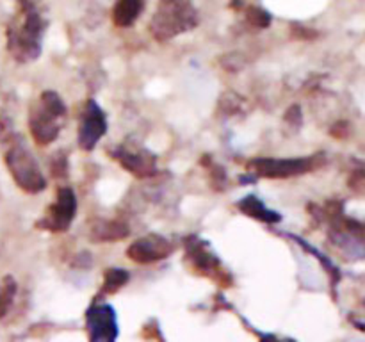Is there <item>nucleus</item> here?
I'll use <instances>...</instances> for the list:
<instances>
[{
  "mask_svg": "<svg viewBox=\"0 0 365 342\" xmlns=\"http://www.w3.org/2000/svg\"><path fill=\"white\" fill-rule=\"evenodd\" d=\"M187 256L192 260V262H195L196 269L203 271L207 276L214 278V280H216V278H220V280L223 281L225 271L221 269V266H220V262H217L216 256L210 255V253L207 252L205 246L198 244V242H196V244H192L191 242V244H189V249H187Z\"/></svg>",
  "mask_w": 365,
  "mask_h": 342,
  "instance_id": "9b49d317",
  "label": "nucleus"
},
{
  "mask_svg": "<svg viewBox=\"0 0 365 342\" xmlns=\"http://www.w3.org/2000/svg\"><path fill=\"white\" fill-rule=\"evenodd\" d=\"M113 155L114 159H116L125 170L130 171L134 177L146 178L157 173L155 157H153L150 152H146V150L123 148V146H120L118 150H114Z\"/></svg>",
  "mask_w": 365,
  "mask_h": 342,
  "instance_id": "1a4fd4ad",
  "label": "nucleus"
},
{
  "mask_svg": "<svg viewBox=\"0 0 365 342\" xmlns=\"http://www.w3.org/2000/svg\"><path fill=\"white\" fill-rule=\"evenodd\" d=\"M107 132V120L103 110L100 109L95 100H89L86 103L84 110L81 114V123H78V146L86 152L93 150L96 142L106 135Z\"/></svg>",
  "mask_w": 365,
  "mask_h": 342,
  "instance_id": "0eeeda50",
  "label": "nucleus"
},
{
  "mask_svg": "<svg viewBox=\"0 0 365 342\" xmlns=\"http://www.w3.org/2000/svg\"><path fill=\"white\" fill-rule=\"evenodd\" d=\"M128 224L118 219H102L96 221L91 228V241L95 242H114L121 241L128 235Z\"/></svg>",
  "mask_w": 365,
  "mask_h": 342,
  "instance_id": "f8f14e48",
  "label": "nucleus"
},
{
  "mask_svg": "<svg viewBox=\"0 0 365 342\" xmlns=\"http://www.w3.org/2000/svg\"><path fill=\"white\" fill-rule=\"evenodd\" d=\"M4 160H6V166L9 170L11 177H13V180L16 182V185L21 191L36 195V192L45 189V177H43L32 152L25 146V142L20 138H16L14 142H11L9 148L6 150Z\"/></svg>",
  "mask_w": 365,
  "mask_h": 342,
  "instance_id": "20e7f679",
  "label": "nucleus"
},
{
  "mask_svg": "<svg viewBox=\"0 0 365 342\" xmlns=\"http://www.w3.org/2000/svg\"><path fill=\"white\" fill-rule=\"evenodd\" d=\"M66 114V105L56 91H43L29 110V128L34 141L41 146L56 141Z\"/></svg>",
  "mask_w": 365,
  "mask_h": 342,
  "instance_id": "7ed1b4c3",
  "label": "nucleus"
},
{
  "mask_svg": "<svg viewBox=\"0 0 365 342\" xmlns=\"http://www.w3.org/2000/svg\"><path fill=\"white\" fill-rule=\"evenodd\" d=\"M198 9L192 0H159L150 20V32L160 43H166L198 25Z\"/></svg>",
  "mask_w": 365,
  "mask_h": 342,
  "instance_id": "f03ea898",
  "label": "nucleus"
},
{
  "mask_svg": "<svg viewBox=\"0 0 365 342\" xmlns=\"http://www.w3.org/2000/svg\"><path fill=\"white\" fill-rule=\"evenodd\" d=\"M46 20L34 7H21V13L7 27V50L18 63L38 59Z\"/></svg>",
  "mask_w": 365,
  "mask_h": 342,
  "instance_id": "f257e3e1",
  "label": "nucleus"
},
{
  "mask_svg": "<svg viewBox=\"0 0 365 342\" xmlns=\"http://www.w3.org/2000/svg\"><path fill=\"white\" fill-rule=\"evenodd\" d=\"M88 328L91 341H114L116 338V316L109 305H96L88 314Z\"/></svg>",
  "mask_w": 365,
  "mask_h": 342,
  "instance_id": "9d476101",
  "label": "nucleus"
},
{
  "mask_svg": "<svg viewBox=\"0 0 365 342\" xmlns=\"http://www.w3.org/2000/svg\"><path fill=\"white\" fill-rule=\"evenodd\" d=\"M145 0H118L113 9V21L116 27H130L141 16Z\"/></svg>",
  "mask_w": 365,
  "mask_h": 342,
  "instance_id": "ddd939ff",
  "label": "nucleus"
},
{
  "mask_svg": "<svg viewBox=\"0 0 365 342\" xmlns=\"http://www.w3.org/2000/svg\"><path fill=\"white\" fill-rule=\"evenodd\" d=\"M128 281V273L125 269H107L103 274V292L114 294Z\"/></svg>",
  "mask_w": 365,
  "mask_h": 342,
  "instance_id": "2eb2a0df",
  "label": "nucleus"
},
{
  "mask_svg": "<svg viewBox=\"0 0 365 342\" xmlns=\"http://www.w3.org/2000/svg\"><path fill=\"white\" fill-rule=\"evenodd\" d=\"M13 294H14V285L13 281L9 280V285H6V287L0 291V317L6 314L7 306L11 305V299H13Z\"/></svg>",
  "mask_w": 365,
  "mask_h": 342,
  "instance_id": "f3484780",
  "label": "nucleus"
},
{
  "mask_svg": "<svg viewBox=\"0 0 365 342\" xmlns=\"http://www.w3.org/2000/svg\"><path fill=\"white\" fill-rule=\"evenodd\" d=\"M239 209H241L246 216L257 217V219L266 221V223H277V221H280V214L266 209V205H264L259 198H255V196H248V198L242 200V202L239 203Z\"/></svg>",
  "mask_w": 365,
  "mask_h": 342,
  "instance_id": "4468645a",
  "label": "nucleus"
},
{
  "mask_svg": "<svg viewBox=\"0 0 365 342\" xmlns=\"http://www.w3.org/2000/svg\"><path fill=\"white\" fill-rule=\"evenodd\" d=\"M21 7H34L39 0H16Z\"/></svg>",
  "mask_w": 365,
  "mask_h": 342,
  "instance_id": "a211bd4d",
  "label": "nucleus"
},
{
  "mask_svg": "<svg viewBox=\"0 0 365 342\" xmlns=\"http://www.w3.org/2000/svg\"><path fill=\"white\" fill-rule=\"evenodd\" d=\"M173 249L175 246L170 239L152 234L132 242L130 248L127 249V256L138 264H152L170 256Z\"/></svg>",
  "mask_w": 365,
  "mask_h": 342,
  "instance_id": "6e6552de",
  "label": "nucleus"
},
{
  "mask_svg": "<svg viewBox=\"0 0 365 342\" xmlns=\"http://www.w3.org/2000/svg\"><path fill=\"white\" fill-rule=\"evenodd\" d=\"M316 157H299V159H253L250 160L248 170L262 178H289L309 173L316 170Z\"/></svg>",
  "mask_w": 365,
  "mask_h": 342,
  "instance_id": "39448f33",
  "label": "nucleus"
},
{
  "mask_svg": "<svg viewBox=\"0 0 365 342\" xmlns=\"http://www.w3.org/2000/svg\"><path fill=\"white\" fill-rule=\"evenodd\" d=\"M245 13H246V20L250 21L252 25H255V27H267V25L271 24V16L267 11L260 9V7H255V6H246L245 7Z\"/></svg>",
  "mask_w": 365,
  "mask_h": 342,
  "instance_id": "dca6fc26",
  "label": "nucleus"
},
{
  "mask_svg": "<svg viewBox=\"0 0 365 342\" xmlns=\"http://www.w3.org/2000/svg\"><path fill=\"white\" fill-rule=\"evenodd\" d=\"M75 212H77V196H75L73 189L64 185L57 191L56 203L48 207L46 214L36 223V227L41 230L53 232V234L66 232L73 221Z\"/></svg>",
  "mask_w": 365,
  "mask_h": 342,
  "instance_id": "423d86ee",
  "label": "nucleus"
}]
</instances>
